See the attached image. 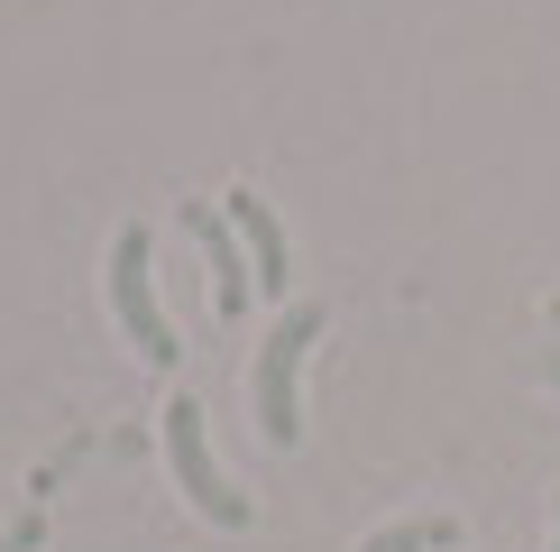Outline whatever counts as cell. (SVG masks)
I'll return each mask as SVG.
<instances>
[{
  "label": "cell",
  "mask_w": 560,
  "mask_h": 552,
  "mask_svg": "<svg viewBox=\"0 0 560 552\" xmlns=\"http://www.w3.org/2000/svg\"><path fill=\"white\" fill-rule=\"evenodd\" d=\"M459 543V516H395L386 534H368L359 552H451Z\"/></svg>",
  "instance_id": "obj_6"
},
{
  "label": "cell",
  "mask_w": 560,
  "mask_h": 552,
  "mask_svg": "<svg viewBox=\"0 0 560 552\" xmlns=\"http://www.w3.org/2000/svg\"><path fill=\"white\" fill-rule=\"evenodd\" d=\"M533 378H542L551 396H560V341H542V350H533Z\"/></svg>",
  "instance_id": "obj_8"
},
{
  "label": "cell",
  "mask_w": 560,
  "mask_h": 552,
  "mask_svg": "<svg viewBox=\"0 0 560 552\" xmlns=\"http://www.w3.org/2000/svg\"><path fill=\"white\" fill-rule=\"evenodd\" d=\"M542 322H551V332H560V295H551V304H542Z\"/></svg>",
  "instance_id": "obj_9"
},
{
  "label": "cell",
  "mask_w": 560,
  "mask_h": 552,
  "mask_svg": "<svg viewBox=\"0 0 560 552\" xmlns=\"http://www.w3.org/2000/svg\"><path fill=\"white\" fill-rule=\"evenodd\" d=\"M110 313H120L129 350L148 359V368H175V359H184L175 322H166V304H156V240H148V221H120V230H110Z\"/></svg>",
  "instance_id": "obj_3"
},
{
  "label": "cell",
  "mask_w": 560,
  "mask_h": 552,
  "mask_svg": "<svg viewBox=\"0 0 560 552\" xmlns=\"http://www.w3.org/2000/svg\"><path fill=\"white\" fill-rule=\"evenodd\" d=\"M184 230L202 240V267H212V313L240 322L248 304H258V267H248V249H240V230H230V212H221V203H202V194H184Z\"/></svg>",
  "instance_id": "obj_4"
},
{
  "label": "cell",
  "mask_w": 560,
  "mask_h": 552,
  "mask_svg": "<svg viewBox=\"0 0 560 552\" xmlns=\"http://www.w3.org/2000/svg\"><path fill=\"white\" fill-rule=\"evenodd\" d=\"M551 552H560V516H551Z\"/></svg>",
  "instance_id": "obj_10"
},
{
  "label": "cell",
  "mask_w": 560,
  "mask_h": 552,
  "mask_svg": "<svg viewBox=\"0 0 560 552\" xmlns=\"http://www.w3.org/2000/svg\"><path fill=\"white\" fill-rule=\"evenodd\" d=\"M0 552H46V516L37 506H19V516L0 525Z\"/></svg>",
  "instance_id": "obj_7"
},
{
  "label": "cell",
  "mask_w": 560,
  "mask_h": 552,
  "mask_svg": "<svg viewBox=\"0 0 560 552\" xmlns=\"http://www.w3.org/2000/svg\"><path fill=\"white\" fill-rule=\"evenodd\" d=\"M230 230H240V249H248V267H258V295H276V304H285V286H294V267H285V221L267 212L258 194H248V184H230Z\"/></svg>",
  "instance_id": "obj_5"
},
{
  "label": "cell",
  "mask_w": 560,
  "mask_h": 552,
  "mask_svg": "<svg viewBox=\"0 0 560 552\" xmlns=\"http://www.w3.org/2000/svg\"><path fill=\"white\" fill-rule=\"evenodd\" d=\"M156 433H166V470H175L184 506H194L202 525H221V534H248V516H258V506H248V488H230V479H221L212 433H202V396H166Z\"/></svg>",
  "instance_id": "obj_2"
},
{
  "label": "cell",
  "mask_w": 560,
  "mask_h": 552,
  "mask_svg": "<svg viewBox=\"0 0 560 552\" xmlns=\"http://www.w3.org/2000/svg\"><path fill=\"white\" fill-rule=\"evenodd\" d=\"M322 322H331V313L303 295V304H285V313H276V332L258 341V368H248V405H258L267 451H294V442H303V359H313Z\"/></svg>",
  "instance_id": "obj_1"
}]
</instances>
